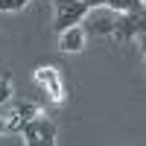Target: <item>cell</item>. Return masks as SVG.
<instances>
[{"instance_id":"1","label":"cell","mask_w":146,"mask_h":146,"mask_svg":"<svg viewBox=\"0 0 146 146\" xmlns=\"http://www.w3.org/2000/svg\"><path fill=\"white\" fill-rule=\"evenodd\" d=\"M88 3L85 0H76V3H70L64 12H56V23H53V29L56 32H64V29H70V27H76V23L88 15Z\"/></svg>"},{"instance_id":"8","label":"cell","mask_w":146,"mask_h":146,"mask_svg":"<svg viewBox=\"0 0 146 146\" xmlns=\"http://www.w3.org/2000/svg\"><path fill=\"white\" fill-rule=\"evenodd\" d=\"M140 38V50H143V56H146V35H137Z\"/></svg>"},{"instance_id":"2","label":"cell","mask_w":146,"mask_h":146,"mask_svg":"<svg viewBox=\"0 0 146 146\" xmlns=\"http://www.w3.org/2000/svg\"><path fill=\"white\" fill-rule=\"evenodd\" d=\"M114 35L120 41H131L137 35V12H120L114 21Z\"/></svg>"},{"instance_id":"3","label":"cell","mask_w":146,"mask_h":146,"mask_svg":"<svg viewBox=\"0 0 146 146\" xmlns=\"http://www.w3.org/2000/svg\"><path fill=\"white\" fill-rule=\"evenodd\" d=\"M58 35H62L58 47H62L64 53H79L82 47H85V32H82V27H70V29L58 32Z\"/></svg>"},{"instance_id":"7","label":"cell","mask_w":146,"mask_h":146,"mask_svg":"<svg viewBox=\"0 0 146 146\" xmlns=\"http://www.w3.org/2000/svg\"><path fill=\"white\" fill-rule=\"evenodd\" d=\"M9 94H12V88H9V73H3V76H0V102H6Z\"/></svg>"},{"instance_id":"5","label":"cell","mask_w":146,"mask_h":146,"mask_svg":"<svg viewBox=\"0 0 146 146\" xmlns=\"http://www.w3.org/2000/svg\"><path fill=\"white\" fill-rule=\"evenodd\" d=\"M41 111H38V105H32V102H21L18 108H15V117L18 120H32V117H38Z\"/></svg>"},{"instance_id":"6","label":"cell","mask_w":146,"mask_h":146,"mask_svg":"<svg viewBox=\"0 0 146 146\" xmlns=\"http://www.w3.org/2000/svg\"><path fill=\"white\" fill-rule=\"evenodd\" d=\"M91 29L96 35H105V32H114V21H94L91 23Z\"/></svg>"},{"instance_id":"4","label":"cell","mask_w":146,"mask_h":146,"mask_svg":"<svg viewBox=\"0 0 146 146\" xmlns=\"http://www.w3.org/2000/svg\"><path fill=\"white\" fill-rule=\"evenodd\" d=\"M105 6H111L114 12H140L143 0H105Z\"/></svg>"}]
</instances>
